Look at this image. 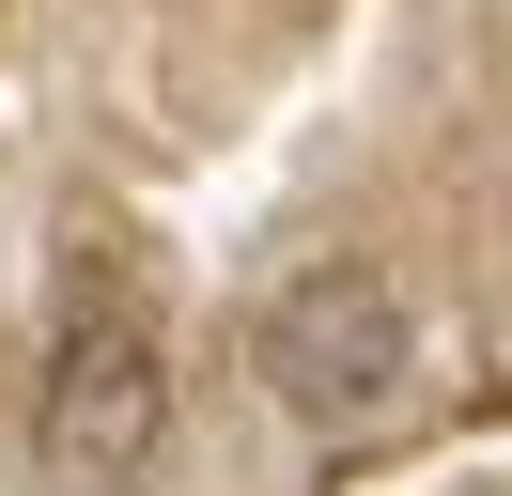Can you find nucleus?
Masks as SVG:
<instances>
[{"instance_id":"1","label":"nucleus","mask_w":512,"mask_h":496,"mask_svg":"<svg viewBox=\"0 0 512 496\" xmlns=\"http://www.w3.org/2000/svg\"><path fill=\"white\" fill-rule=\"evenodd\" d=\"M249 357H264V388H280V419L373 434V419H404V388H419V310L388 295L373 264H311V279L264 295Z\"/></svg>"},{"instance_id":"2","label":"nucleus","mask_w":512,"mask_h":496,"mask_svg":"<svg viewBox=\"0 0 512 496\" xmlns=\"http://www.w3.org/2000/svg\"><path fill=\"white\" fill-rule=\"evenodd\" d=\"M156 434H171L156 326L140 310H78L63 357H47V465L63 481H125V465H156Z\"/></svg>"}]
</instances>
